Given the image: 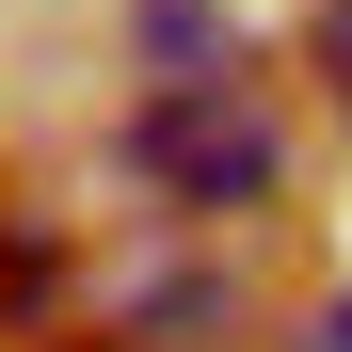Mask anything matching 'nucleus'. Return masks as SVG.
Returning <instances> with one entry per match:
<instances>
[{"label":"nucleus","instance_id":"3","mask_svg":"<svg viewBox=\"0 0 352 352\" xmlns=\"http://www.w3.org/2000/svg\"><path fill=\"white\" fill-rule=\"evenodd\" d=\"M0 305H32V241H16V224H0Z\"/></svg>","mask_w":352,"mask_h":352},{"label":"nucleus","instance_id":"4","mask_svg":"<svg viewBox=\"0 0 352 352\" xmlns=\"http://www.w3.org/2000/svg\"><path fill=\"white\" fill-rule=\"evenodd\" d=\"M305 352H352V305H320V320H305Z\"/></svg>","mask_w":352,"mask_h":352},{"label":"nucleus","instance_id":"1","mask_svg":"<svg viewBox=\"0 0 352 352\" xmlns=\"http://www.w3.org/2000/svg\"><path fill=\"white\" fill-rule=\"evenodd\" d=\"M129 176L160 208H272V176H288V129H272V96L256 80H160L129 112Z\"/></svg>","mask_w":352,"mask_h":352},{"label":"nucleus","instance_id":"5","mask_svg":"<svg viewBox=\"0 0 352 352\" xmlns=\"http://www.w3.org/2000/svg\"><path fill=\"white\" fill-rule=\"evenodd\" d=\"M65 352H129V336H65Z\"/></svg>","mask_w":352,"mask_h":352},{"label":"nucleus","instance_id":"2","mask_svg":"<svg viewBox=\"0 0 352 352\" xmlns=\"http://www.w3.org/2000/svg\"><path fill=\"white\" fill-rule=\"evenodd\" d=\"M305 48H320V80H352V0H320V16H305Z\"/></svg>","mask_w":352,"mask_h":352}]
</instances>
